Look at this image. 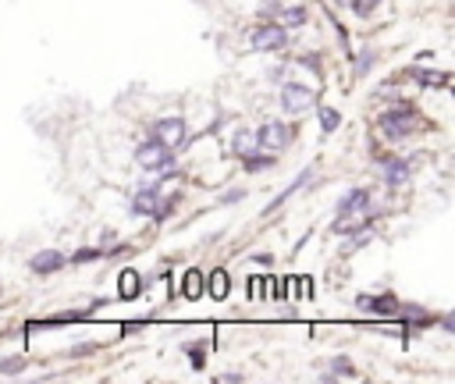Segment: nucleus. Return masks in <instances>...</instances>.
Wrapping results in <instances>:
<instances>
[{"mask_svg":"<svg viewBox=\"0 0 455 384\" xmlns=\"http://www.w3.org/2000/svg\"><path fill=\"white\" fill-rule=\"evenodd\" d=\"M185 295L189 299H199L203 295V274L199 271H185Z\"/></svg>","mask_w":455,"mask_h":384,"instance_id":"a211bd4d","label":"nucleus"},{"mask_svg":"<svg viewBox=\"0 0 455 384\" xmlns=\"http://www.w3.org/2000/svg\"><path fill=\"white\" fill-rule=\"evenodd\" d=\"M149 139H157L160 146H167V150L174 153L178 146H185V122H181V117H160V122L149 128Z\"/></svg>","mask_w":455,"mask_h":384,"instance_id":"39448f33","label":"nucleus"},{"mask_svg":"<svg viewBox=\"0 0 455 384\" xmlns=\"http://www.w3.org/2000/svg\"><path fill=\"white\" fill-rule=\"evenodd\" d=\"M267 4H278V0H267Z\"/></svg>","mask_w":455,"mask_h":384,"instance_id":"bb28decb","label":"nucleus"},{"mask_svg":"<svg viewBox=\"0 0 455 384\" xmlns=\"http://www.w3.org/2000/svg\"><path fill=\"white\" fill-rule=\"evenodd\" d=\"M281 25H285V28L306 25V8H285V11H281Z\"/></svg>","mask_w":455,"mask_h":384,"instance_id":"f3484780","label":"nucleus"},{"mask_svg":"<svg viewBox=\"0 0 455 384\" xmlns=\"http://www.w3.org/2000/svg\"><path fill=\"white\" fill-rule=\"evenodd\" d=\"M97 256H100V249H78V253H75V260H78V263H85V260H97Z\"/></svg>","mask_w":455,"mask_h":384,"instance_id":"b1692460","label":"nucleus"},{"mask_svg":"<svg viewBox=\"0 0 455 384\" xmlns=\"http://www.w3.org/2000/svg\"><path fill=\"white\" fill-rule=\"evenodd\" d=\"M310 174H313V171H302V174H299V178H295V182H292V185H288V189H285V192H281V196L274 199V203H270V206H267V210H278V206H281L285 199H292V196H295V192H299L302 185H306V182H310Z\"/></svg>","mask_w":455,"mask_h":384,"instance_id":"2eb2a0df","label":"nucleus"},{"mask_svg":"<svg viewBox=\"0 0 455 384\" xmlns=\"http://www.w3.org/2000/svg\"><path fill=\"white\" fill-rule=\"evenodd\" d=\"M381 135L388 142H399V139H409L416 132V110L413 107H391L381 114V122H377Z\"/></svg>","mask_w":455,"mask_h":384,"instance_id":"f257e3e1","label":"nucleus"},{"mask_svg":"<svg viewBox=\"0 0 455 384\" xmlns=\"http://www.w3.org/2000/svg\"><path fill=\"white\" fill-rule=\"evenodd\" d=\"M242 160H246V171H267V167H274V164H278L274 153H270V150H260V146H256V150H249Z\"/></svg>","mask_w":455,"mask_h":384,"instance_id":"f8f14e48","label":"nucleus"},{"mask_svg":"<svg viewBox=\"0 0 455 384\" xmlns=\"http://www.w3.org/2000/svg\"><path fill=\"white\" fill-rule=\"evenodd\" d=\"M335 374H342V377H356V367H352V363H345V360L338 356V360H335Z\"/></svg>","mask_w":455,"mask_h":384,"instance_id":"5701e85b","label":"nucleus"},{"mask_svg":"<svg viewBox=\"0 0 455 384\" xmlns=\"http://www.w3.org/2000/svg\"><path fill=\"white\" fill-rule=\"evenodd\" d=\"M28 267H33V274H57L60 267H65V256H60L57 249H43V253H36L33 260H28Z\"/></svg>","mask_w":455,"mask_h":384,"instance_id":"9d476101","label":"nucleus"},{"mask_svg":"<svg viewBox=\"0 0 455 384\" xmlns=\"http://www.w3.org/2000/svg\"><path fill=\"white\" fill-rule=\"evenodd\" d=\"M359 310L377 313V317H395L399 299H391V295H359Z\"/></svg>","mask_w":455,"mask_h":384,"instance_id":"1a4fd4ad","label":"nucleus"},{"mask_svg":"<svg viewBox=\"0 0 455 384\" xmlns=\"http://www.w3.org/2000/svg\"><path fill=\"white\" fill-rule=\"evenodd\" d=\"M242 196H246L242 189H238V192H224V203H235V199H242Z\"/></svg>","mask_w":455,"mask_h":384,"instance_id":"a878e982","label":"nucleus"},{"mask_svg":"<svg viewBox=\"0 0 455 384\" xmlns=\"http://www.w3.org/2000/svg\"><path fill=\"white\" fill-rule=\"evenodd\" d=\"M338 125H342V114L331 110V107H320V128H324V132H335Z\"/></svg>","mask_w":455,"mask_h":384,"instance_id":"6ab92c4d","label":"nucleus"},{"mask_svg":"<svg viewBox=\"0 0 455 384\" xmlns=\"http://www.w3.org/2000/svg\"><path fill=\"white\" fill-rule=\"evenodd\" d=\"M135 164L142 171H167L174 164V153L167 150V146H160L157 139H146V142H139V150H135Z\"/></svg>","mask_w":455,"mask_h":384,"instance_id":"f03ea898","label":"nucleus"},{"mask_svg":"<svg viewBox=\"0 0 455 384\" xmlns=\"http://www.w3.org/2000/svg\"><path fill=\"white\" fill-rule=\"evenodd\" d=\"M249 47L263 53H278L288 47V28L285 25H256L249 33Z\"/></svg>","mask_w":455,"mask_h":384,"instance_id":"7ed1b4c3","label":"nucleus"},{"mask_svg":"<svg viewBox=\"0 0 455 384\" xmlns=\"http://www.w3.org/2000/svg\"><path fill=\"white\" fill-rule=\"evenodd\" d=\"M249 150H256V132L253 128H238L235 139H231V153L235 157H246Z\"/></svg>","mask_w":455,"mask_h":384,"instance_id":"ddd939ff","label":"nucleus"},{"mask_svg":"<svg viewBox=\"0 0 455 384\" xmlns=\"http://www.w3.org/2000/svg\"><path fill=\"white\" fill-rule=\"evenodd\" d=\"M160 199V185L157 182H142L132 196V214L135 217H154V206Z\"/></svg>","mask_w":455,"mask_h":384,"instance_id":"0eeeda50","label":"nucleus"},{"mask_svg":"<svg viewBox=\"0 0 455 384\" xmlns=\"http://www.w3.org/2000/svg\"><path fill=\"white\" fill-rule=\"evenodd\" d=\"M288 142H292V128L281 125V122H267V125L256 132V146H260V150H270V153L285 150Z\"/></svg>","mask_w":455,"mask_h":384,"instance_id":"423d86ee","label":"nucleus"},{"mask_svg":"<svg viewBox=\"0 0 455 384\" xmlns=\"http://www.w3.org/2000/svg\"><path fill=\"white\" fill-rule=\"evenodd\" d=\"M139 288H142V274H135V271H121V281H117L121 299H135Z\"/></svg>","mask_w":455,"mask_h":384,"instance_id":"4468645a","label":"nucleus"},{"mask_svg":"<svg viewBox=\"0 0 455 384\" xmlns=\"http://www.w3.org/2000/svg\"><path fill=\"white\" fill-rule=\"evenodd\" d=\"M310 107H317V93L310 85H299V82L281 85V110L285 114H306Z\"/></svg>","mask_w":455,"mask_h":384,"instance_id":"20e7f679","label":"nucleus"},{"mask_svg":"<svg viewBox=\"0 0 455 384\" xmlns=\"http://www.w3.org/2000/svg\"><path fill=\"white\" fill-rule=\"evenodd\" d=\"M384 164V182L391 189H399L409 182V160H381Z\"/></svg>","mask_w":455,"mask_h":384,"instance_id":"9b49d317","label":"nucleus"},{"mask_svg":"<svg viewBox=\"0 0 455 384\" xmlns=\"http://www.w3.org/2000/svg\"><path fill=\"white\" fill-rule=\"evenodd\" d=\"M381 4V0H352V8H356V15H363V18H370V11Z\"/></svg>","mask_w":455,"mask_h":384,"instance_id":"412c9836","label":"nucleus"},{"mask_svg":"<svg viewBox=\"0 0 455 384\" xmlns=\"http://www.w3.org/2000/svg\"><path fill=\"white\" fill-rule=\"evenodd\" d=\"M441 328H445V331H455V320H452V313H445V317H441Z\"/></svg>","mask_w":455,"mask_h":384,"instance_id":"393cba45","label":"nucleus"},{"mask_svg":"<svg viewBox=\"0 0 455 384\" xmlns=\"http://www.w3.org/2000/svg\"><path fill=\"white\" fill-rule=\"evenodd\" d=\"M374 61H377V53H374V50H363V53H359V65H356V72H359V75H367V68H370Z\"/></svg>","mask_w":455,"mask_h":384,"instance_id":"4be33fe9","label":"nucleus"},{"mask_svg":"<svg viewBox=\"0 0 455 384\" xmlns=\"http://www.w3.org/2000/svg\"><path fill=\"white\" fill-rule=\"evenodd\" d=\"M370 203H374V192H370V189H352V192L338 203V224L349 221V217H356V214H363Z\"/></svg>","mask_w":455,"mask_h":384,"instance_id":"6e6552de","label":"nucleus"},{"mask_svg":"<svg viewBox=\"0 0 455 384\" xmlns=\"http://www.w3.org/2000/svg\"><path fill=\"white\" fill-rule=\"evenodd\" d=\"M28 367L25 356H8V360H0V374H22Z\"/></svg>","mask_w":455,"mask_h":384,"instance_id":"aec40b11","label":"nucleus"},{"mask_svg":"<svg viewBox=\"0 0 455 384\" xmlns=\"http://www.w3.org/2000/svg\"><path fill=\"white\" fill-rule=\"evenodd\" d=\"M228 288H231V278H228L224 271H214V274H210V295H214V299H224Z\"/></svg>","mask_w":455,"mask_h":384,"instance_id":"dca6fc26","label":"nucleus"}]
</instances>
